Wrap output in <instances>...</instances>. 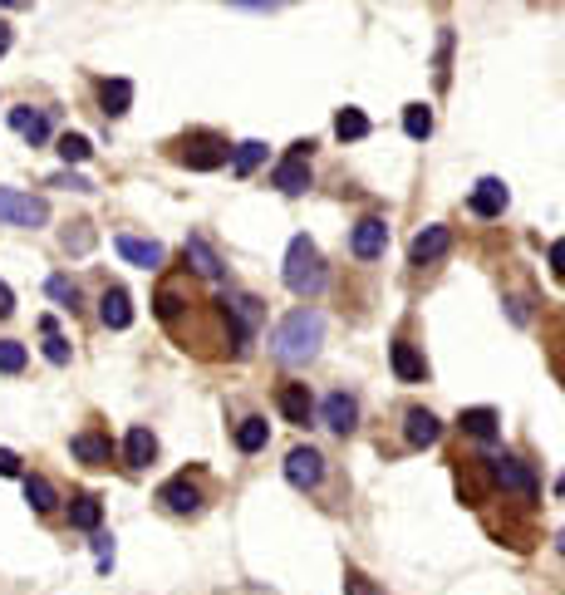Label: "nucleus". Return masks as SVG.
I'll return each mask as SVG.
<instances>
[{"mask_svg":"<svg viewBox=\"0 0 565 595\" xmlns=\"http://www.w3.org/2000/svg\"><path fill=\"white\" fill-rule=\"evenodd\" d=\"M99 104H104L109 119H123V114L133 109V84H128V79H104V84H99Z\"/></svg>","mask_w":565,"mask_h":595,"instance_id":"b1692460","label":"nucleus"},{"mask_svg":"<svg viewBox=\"0 0 565 595\" xmlns=\"http://www.w3.org/2000/svg\"><path fill=\"white\" fill-rule=\"evenodd\" d=\"M349 251H354L359 261H379V256L389 251V222H384V217H359L354 232H349Z\"/></svg>","mask_w":565,"mask_h":595,"instance_id":"0eeeda50","label":"nucleus"},{"mask_svg":"<svg viewBox=\"0 0 565 595\" xmlns=\"http://www.w3.org/2000/svg\"><path fill=\"white\" fill-rule=\"evenodd\" d=\"M403 133H408L413 143H428V138H433V109H428V104H408V109H403Z\"/></svg>","mask_w":565,"mask_h":595,"instance_id":"c85d7f7f","label":"nucleus"},{"mask_svg":"<svg viewBox=\"0 0 565 595\" xmlns=\"http://www.w3.org/2000/svg\"><path fill=\"white\" fill-rule=\"evenodd\" d=\"M217 305H222L226 325H231L236 355H246V350H251V340H256V330H261V320H266V305H261L256 296H222Z\"/></svg>","mask_w":565,"mask_h":595,"instance_id":"7ed1b4c3","label":"nucleus"},{"mask_svg":"<svg viewBox=\"0 0 565 595\" xmlns=\"http://www.w3.org/2000/svg\"><path fill=\"white\" fill-rule=\"evenodd\" d=\"M10 315H15V291L0 281V320H10Z\"/></svg>","mask_w":565,"mask_h":595,"instance_id":"79ce46f5","label":"nucleus"},{"mask_svg":"<svg viewBox=\"0 0 565 595\" xmlns=\"http://www.w3.org/2000/svg\"><path fill=\"white\" fill-rule=\"evenodd\" d=\"M285 477H290V487H320L325 482V458H320V448H290L285 453Z\"/></svg>","mask_w":565,"mask_h":595,"instance_id":"1a4fd4ad","label":"nucleus"},{"mask_svg":"<svg viewBox=\"0 0 565 595\" xmlns=\"http://www.w3.org/2000/svg\"><path fill=\"white\" fill-rule=\"evenodd\" d=\"M389 364H394V374L403 384H423V379H428V364H423V355H418L408 340H394V345H389Z\"/></svg>","mask_w":565,"mask_h":595,"instance_id":"2eb2a0df","label":"nucleus"},{"mask_svg":"<svg viewBox=\"0 0 565 595\" xmlns=\"http://www.w3.org/2000/svg\"><path fill=\"white\" fill-rule=\"evenodd\" d=\"M118 256L128 261V266H143V271H158L163 261H168V246L163 241H143V237H118Z\"/></svg>","mask_w":565,"mask_h":595,"instance_id":"f8f14e48","label":"nucleus"},{"mask_svg":"<svg viewBox=\"0 0 565 595\" xmlns=\"http://www.w3.org/2000/svg\"><path fill=\"white\" fill-rule=\"evenodd\" d=\"M187 261H192V271H197L202 281H222V276H226V271H222V256L212 251V241L197 237V232L187 237Z\"/></svg>","mask_w":565,"mask_h":595,"instance_id":"aec40b11","label":"nucleus"},{"mask_svg":"<svg viewBox=\"0 0 565 595\" xmlns=\"http://www.w3.org/2000/svg\"><path fill=\"white\" fill-rule=\"evenodd\" d=\"M89 246H94V227H89V222H69V232H64V251L84 256Z\"/></svg>","mask_w":565,"mask_h":595,"instance_id":"473e14b6","label":"nucleus"},{"mask_svg":"<svg viewBox=\"0 0 565 595\" xmlns=\"http://www.w3.org/2000/svg\"><path fill=\"white\" fill-rule=\"evenodd\" d=\"M0 477H20V458L10 448H0Z\"/></svg>","mask_w":565,"mask_h":595,"instance_id":"ea45409f","label":"nucleus"},{"mask_svg":"<svg viewBox=\"0 0 565 595\" xmlns=\"http://www.w3.org/2000/svg\"><path fill=\"white\" fill-rule=\"evenodd\" d=\"M374 133V123L364 109H339L335 114V138L339 143H359V138H369Z\"/></svg>","mask_w":565,"mask_h":595,"instance_id":"a878e982","label":"nucleus"},{"mask_svg":"<svg viewBox=\"0 0 565 595\" xmlns=\"http://www.w3.org/2000/svg\"><path fill=\"white\" fill-rule=\"evenodd\" d=\"M403 438L413 448H433L443 438V423H438V414H428V409H408L403 414Z\"/></svg>","mask_w":565,"mask_h":595,"instance_id":"ddd939ff","label":"nucleus"},{"mask_svg":"<svg viewBox=\"0 0 565 595\" xmlns=\"http://www.w3.org/2000/svg\"><path fill=\"white\" fill-rule=\"evenodd\" d=\"M320 418H325V428L330 433H354L359 428V399L354 394H344V389H335V394H325V404H320Z\"/></svg>","mask_w":565,"mask_h":595,"instance_id":"9b49d317","label":"nucleus"},{"mask_svg":"<svg viewBox=\"0 0 565 595\" xmlns=\"http://www.w3.org/2000/svg\"><path fill=\"white\" fill-rule=\"evenodd\" d=\"M177 305H182V300H177V291H158V315H163V320H172V315H177Z\"/></svg>","mask_w":565,"mask_h":595,"instance_id":"58836bf2","label":"nucleus"},{"mask_svg":"<svg viewBox=\"0 0 565 595\" xmlns=\"http://www.w3.org/2000/svg\"><path fill=\"white\" fill-rule=\"evenodd\" d=\"M281 281L290 296L310 300L325 291V281H330V271H325V256H320V246L310 237H290L285 246V261H281Z\"/></svg>","mask_w":565,"mask_h":595,"instance_id":"f03ea898","label":"nucleus"},{"mask_svg":"<svg viewBox=\"0 0 565 595\" xmlns=\"http://www.w3.org/2000/svg\"><path fill=\"white\" fill-rule=\"evenodd\" d=\"M55 153L64 158V163H89V153H94V143L84 138V133H59Z\"/></svg>","mask_w":565,"mask_h":595,"instance_id":"7c9ffc66","label":"nucleus"},{"mask_svg":"<svg viewBox=\"0 0 565 595\" xmlns=\"http://www.w3.org/2000/svg\"><path fill=\"white\" fill-rule=\"evenodd\" d=\"M487 468H492V477H497L502 487L521 492L526 502H536V497H541V482H536V473H531L521 458H511V453H492V458H487Z\"/></svg>","mask_w":565,"mask_h":595,"instance_id":"39448f33","label":"nucleus"},{"mask_svg":"<svg viewBox=\"0 0 565 595\" xmlns=\"http://www.w3.org/2000/svg\"><path fill=\"white\" fill-rule=\"evenodd\" d=\"M158 502L168 507L172 517H197L207 497H202V487H197V477H187V473H182V477H168V482L158 487Z\"/></svg>","mask_w":565,"mask_h":595,"instance_id":"423d86ee","label":"nucleus"},{"mask_svg":"<svg viewBox=\"0 0 565 595\" xmlns=\"http://www.w3.org/2000/svg\"><path fill=\"white\" fill-rule=\"evenodd\" d=\"M261 163H266V143H261V138H246V143L231 148V173H236V178H251Z\"/></svg>","mask_w":565,"mask_h":595,"instance_id":"393cba45","label":"nucleus"},{"mask_svg":"<svg viewBox=\"0 0 565 595\" xmlns=\"http://www.w3.org/2000/svg\"><path fill=\"white\" fill-rule=\"evenodd\" d=\"M25 345L20 340H0V374H20L25 369Z\"/></svg>","mask_w":565,"mask_h":595,"instance_id":"72a5a7b5","label":"nucleus"},{"mask_svg":"<svg viewBox=\"0 0 565 595\" xmlns=\"http://www.w3.org/2000/svg\"><path fill=\"white\" fill-rule=\"evenodd\" d=\"M266 443H271V428H266V418H241V423H236V448H241V453H261V448H266Z\"/></svg>","mask_w":565,"mask_h":595,"instance_id":"cd10ccee","label":"nucleus"},{"mask_svg":"<svg viewBox=\"0 0 565 595\" xmlns=\"http://www.w3.org/2000/svg\"><path fill=\"white\" fill-rule=\"evenodd\" d=\"M0 222H5V227H30V232H35V227L50 222V197L0 187Z\"/></svg>","mask_w":565,"mask_h":595,"instance_id":"20e7f679","label":"nucleus"},{"mask_svg":"<svg viewBox=\"0 0 565 595\" xmlns=\"http://www.w3.org/2000/svg\"><path fill=\"white\" fill-rule=\"evenodd\" d=\"M10 128L30 143V148H40L45 138H50V114L45 109H30V104H20V109H10Z\"/></svg>","mask_w":565,"mask_h":595,"instance_id":"4468645a","label":"nucleus"},{"mask_svg":"<svg viewBox=\"0 0 565 595\" xmlns=\"http://www.w3.org/2000/svg\"><path fill=\"white\" fill-rule=\"evenodd\" d=\"M99 522H104V507H99V497H74L69 502V527H79V532H99Z\"/></svg>","mask_w":565,"mask_h":595,"instance_id":"bb28decb","label":"nucleus"},{"mask_svg":"<svg viewBox=\"0 0 565 595\" xmlns=\"http://www.w3.org/2000/svg\"><path fill=\"white\" fill-rule=\"evenodd\" d=\"M276 404H281L285 423H300V428H305V423L315 418V399H310V389H305V384H285Z\"/></svg>","mask_w":565,"mask_h":595,"instance_id":"4be33fe9","label":"nucleus"},{"mask_svg":"<svg viewBox=\"0 0 565 595\" xmlns=\"http://www.w3.org/2000/svg\"><path fill=\"white\" fill-rule=\"evenodd\" d=\"M452 251V227L448 222H433V227H423L418 237L408 241V256H413V266H433L438 256H448Z\"/></svg>","mask_w":565,"mask_h":595,"instance_id":"9d476101","label":"nucleus"},{"mask_svg":"<svg viewBox=\"0 0 565 595\" xmlns=\"http://www.w3.org/2000/svg\"><path fill=\"white\" fill-rule=\"evenodd\" d=\"M467 207H472V217H482V222H497L502 212L511 207V192L502 178H482L472 187V197H467Z\"/></svg>","mask_w":565,"mask_h":595,"instance_id":"6e6552de","label":"nucleus"},{"mask_svg":"<svg viewBox=\"0 0 565 595\" xmlns=\"http://www.w3.org/2000/svg\"><path fill=\"white\" fill-rule=\"evenodd\" d=\"M50 187H69V192H94V182L89 178H79V173H59Z\"/></svg>","mask_w":565,"mask_h":595,"instance_id":"4c0bfd02","label":"nucleus"},{"mask_svg":"<svg viewBox=\"0 0 565 595\" xmlns=\"http://www.w3.org/2000/svg\"><path fill=\"white\" fill-rule=\"evenodd\" d=\"M320 345H325V315L320 310H290L281 325H276V340H271V350L281 364L290 369H300V364H310V359L320 355Z\"/></svg>","mask_w":565,"mask_h":595,"instance_id":"f257e3e1","label":"nucleus"},{"mask_svg":"<svg viewBox=\"0 0 565 595\" xmlns=\"http://www.w3.org/2000/svg\"><path fill=\"white\" fill-rule=\"evenodd\" d=\"M94 561H99V571H113V536L109 532H94Z\"/></svg>","mask_w":565,"mask_h":595,"instance_id":"e433bc0d","label":"nucleus"},{"mask_svg":"<svg viewBox=\"0 0 565 595\" xmlns=\"http://www.w3.org/2000/svg\"><path fill=\"white\" fill-rule=\"evenodd\" d=\"M69 453H74L84 468H104L113 448H109V438H104V433H74V438H69Z\"/></svg>","mask_w":565,"mask_h":595,"instance_id":"412c9836","label":"nucleus"},{"mask_svg":"<svg viewBox=\"0 0 565 595\" xmlns=\"http://www.w3.org/2000/svg\"><path fill=\"white\" fill-rule=\"evenodd\" d=\"M344 595H384L364 571H354V566H344Z\"/></svg>","mask_w":565,"mask_h":595,"instance_id":"c9c22d12","label":"nucleus"},{"mask_svg":"<svg viewBox=\"0 0 565 595\" xmlns=\"http://www.w3.org/2000/svg\"><path fill=\"white\" fill-rule=\"evenodd\" d=\"M40 330H45V359H50V364H69V340L55 330V320H50V315L40 320Z\"/></svg>","mask_w":565,"mask_h":595,"instance_id":"2f4dec72","label":"nucleus"},{"mask_svg":"<svg viewBox=\"0 0 565 595\" xmlns=\"http://www.w3.org/2000/svg\"><path fill=\"white\" fill-rule=\"evenodd\" d=\"M123 458H128V468H148V463L158 458V438H153L148 428H128V438H123Z\"/></svg>","mask_w":565,"mask_h":595,"instance_id":"5701e85b","label":"nucleus"},{"mask_svg":"<svg viewBox=\"0 0 565 595\" xmlns=\"http://www.w3.org/2000/svg\"><path fill=\"white\" fill-rule=\"evenodd\" d=\"M25 502L35 507V512H55V487H50V477H40V473H30L25 477Z\"/></svg>","mask_w":565,"mask_h":595,"instance_id":"c756f323","label":"nucleus"},{"mask_svg":"<svg viewBox=\"0 0 565 595\" xmlns=\"http://www.w3.org/2000/svg\"><path fill=\"white\" fill-rule=\"evenodd\" d=\"M226 158H231V148H226L222 138H212V133H202V138H197V148H192V153H182V163H187V168H197V173L222 168Z\"/></svg>","mask_w":565,"mask_h":595,"instance_id":"dca6fc26","label":"nucleus"},{"mask_svg":"<svg viewBox=\"0 0 565 595\" xmlns=\"http://www.w3.org/2000/svg\"><path fill=\"white\" fill-rule=\"evenodd\" d=\"M99 320L109 325V330H128L133 325V296L123 291V286H113L99 296Z\"/></svg>","mask_w":565,"mask_h":595,"instance_id":"6ab92c4d","label":"nucleus"},{"mask_svg":"<svg viewBox=\"0 0 565 595\" xmlns=\"http://www.w3.org/2000/svg\"><path fill=\"white\" fill-rule=\"evenodd\" d=\"M551 271H556V276L565 281V237H561V241H551Z\"/></svg>","mask_w":565,"mask_h":595,"instance_id":"a19ab883","label":"nucleus"},{"mask_svg":"<svg viewBox=\"0 0 565 595\" xmlns=\"http://www.w3.org/2000/svg\"><path fill=\"white\" fill-rule=\"evenodd\" d=\"M45 291H50V296L59 300V305H69V310L79 305V286H74L69 276H50V281H45Z\"/></svg>","mask_w":565,"mask_h":595,"instance_id":"f704fd0d","label":"nucleus"},{"mask_svg":"<svg viewBox=\"0 0 565 595\" xmlns=\"http://www.w3.org/2000/svg\"><path fill=\"white\" fill-rule=\"evenodd\" d=\"M271 187H281L285 197H300V192L310 187V163H305V158H295V153L281 158V163H276V173H271Z\"/></svg>","mask_w":565,"mask_h":595,"instance_id":"a211bd4d","label":"nucleus"},{"mask_svg":"<svg viewBox=\"0 0 565 595\" xmlns=\"http://www.w3.org/2000/svg\"><path fill=\"white\" fill-rule=\"evenodd\" d=\"M556 492H561V502H565V473H561V482H556Z\"/></svg>","mask_w":565,"mask_h":595,"instance_id":"c03bdc74","label":"nucleus"},{"mask_svg":"<svg viewBox=\"0 0 565 595\" xmlns=\"http://www.w3.org/2000/svg\"><path fill=\"white\" fill-rule=\"evenodd\" d=\"M457 428H462L467 438H482V443H487V438L502 433V414L487 409V404H477V409H462V414H457Z\"/></svg>","mask_w":565,"mask_h":595,"instance_id":"f3484780","label":"nucleus"},{"mask_svg":"<svg viewBox=\"0 0 565 595\" xmlns=\"http://www.w3.org/2000/svg\"><path fill=\"white\" fill-rule=\"evenodd\" d=\"M5 50H10V25L0 20V60H5Z\"/></svg>","mask_w":565,"mask_h":595,"instance_id":"37998d69","label":"nucleus"}]
</instances>
